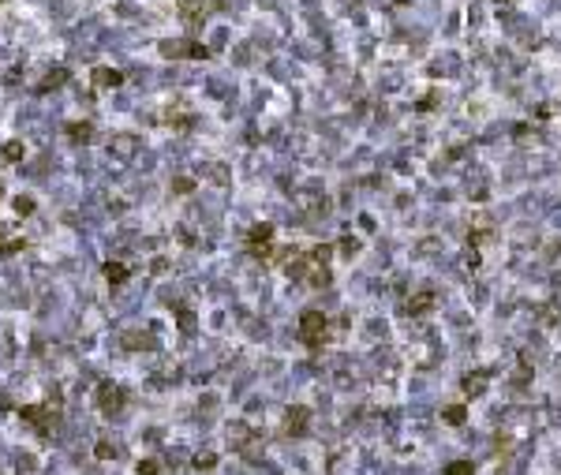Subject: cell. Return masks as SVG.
Segmentation results:
<instances>
[{
	"instance_id": "7a4b0ae2",
	"label": "cell",
	"mask_w": 561,
	"mask_h": 475,
	"mask_svg": "<svg viewBox=\"0 0 561 475\" xmlns=\"http://www.w3.org/2000/svg\"><path fill=\"white\" fill-rule=\"evenodd\" d=\"M105 273H109V281H123V266H116V262H109Z\"/></svg>"
},
{
	"instance_id": "5b68a950",
	"label": "cell",
	"mask_w": 561,
	"mask_h": 475,
	"mask_svg": "<svg viewBox=\"0 0 561 475\" xmlns=\"http://www.w3.org/2000/svg\"><path fill=\"white\" fill-rule=\"evenodd\" d=\"M154 471H157V464H150V460L139 464V475H154Z\"/></svg>"
},
{
	"instance_id": "3957f363",
	"label": "cell",
	"mask_w": 561,
	"mask_h": 475,
	"mask_svg": "<svg viewBox=\"0 0 561 475\" xmlns=\"http://www.w3.org/2000/svg\"><path fill=\"white\" fill-rule=\"evenodd\" d=\"M94 79H98V82H112V87H116V82H120V75H116V71H98Z\"/></svg>"
},
{
	"instance_id": "277c9868",
	"label": "cell",
	"mask_w": 561,
	"mask_h": 475,
	"mask_svg": "<svg viewBox=\"0 0 561 475\" xmlns=\"http://www.w3.org/2000/svg\"><path fill=\"white\" fill-rule=\"evenodd\" d=\"M112 453H116V449H112V445H109V442H101V445H98V457H101V460H109V457H112Z\"/></svg>"
},
{
	"instance_id": "6da1fadb",
	"label": "cell",
	"mask_w": 561,
	"mask_h": 475,
	"mask_svg": "<svg viewBox=\"0 0 561 475\" xmlns=\"http://www.w3.org/2000/svg\"><path fill=\"white\" fill-rule=\"evenodd\" d=\"M4 157H8V161H19V157H23V146H19V142H8V146H4Z\"/></svg>"
}]
</instances>
